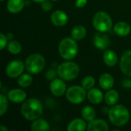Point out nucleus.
<instances>
[{
	"label": "nucleus",
	"instance_id": "f257e3e1",
	"mask_svg": "<svg viewBox=\"0 0 131 131\" xmlns=\"http://www.w3.org/2000/svg\"><path fill=\"white\" fill-rule=\"evenodd\" d=\"M21 112L26 120L35 121L42 114L43 107L39 100L31 98L23 102L21 107Z\"/></svg>",
	"mask_w": 131,
	"mask_h": 131
},
{
	"label": "nucleus",
	"instance_id": "f03ea898",
	"mask_svg": "<svg viewBox=\"0 0 131 131\" xmlns=\"http://www.w3.org/2000/svg\"><path fill=\"white\" fill-rule=\"evenodd\" d=\"M110 121L116 127H122L125 125L129 119L130 114L126 107L121 104L113 105L108 112Z\"/></svg>",
	"mask_w": 131,
	"mask_h": 131
},
{
	"label": "nucleus",
	"instance_id": "7ed1b4c3",
	"mask_svg": "<svg viewBox=\"0 0 131 131\" xmlns=\"http://www.w3.org/2000/svg\"><path fill=\"white\" fill-rule=\"evenodd\" d=\"M58 51L61 58L65 60H71L74 58L78 51L76 40L73 38H64L59 43Z\"/></svg>",
	"mask_w": 131,
	"mask_h": 131
},
{
	"label": "nucleus",
	"instance_id": "20e7f679",
	"mask_svg": "<svg viewBox=\"0 0 131 131\" xmlns=\"http://www.w3.org/2000/svg\"><path fill=\"white\" fill-rule=\"evenodd\" d=\"M57 72L58 76L62 80L72 81L78 76L80 73V68L76 63L68 61L61 64L58 67Z\"/></svg>",
	"mask_w": 131,
	"mask_h": 131
},
{
	"label": "nucleus",
	"instance_id": "39448f33",
	"mask_svg": "<svg viewBox=\"0 0 131 131\" xmlns=\"http://www.w3.org/2000/svg\"><path fill=\"white\" fill-rule=\"evenodd\" d=\"M25 68L31 74H39L45 66L44 57L39 54H32L29 55L25 61Z\"/></svg>",
	"mask_w": 131,
	"mask_h": 131
},
{
	"label": "nucleus",
	"instance_id": "423d86ee",
	"mask_svg": "<svg viewBox=\"0 0 131 131\" xmlns=\"http://www.w3.org/2000/svg\"><path fill=\"white\" fill-rule=\"evenodd\" d=\"M92 23L95 29L101 32H107L112 28L111 18L104 12H97L93 17Z\"/></svg>",
	"mask_w": 131,
	"mask_h": 131
},
{
	"label": "nucleus",
	"instance_id": "0eeeda50",
	"mask_svg": "<svg viewBox=\"0 0 131 131\" xmlns=\"http://www.w3.org/2000/svg\"><path fill=\"white\" fill-rule=\"evenodd\" d=\"M86 89L80 86H71L70 87L65 93L67 100L74 104H78L82 103L86 97Z\"/></svg>",
	"mask_w": 131,
	"mask_h": 131
},
{
	"label": "nucleus",
	"instance_id": "6e6552de",
	"mask_svg": "<svg viewBox=\"0 0 131 131\" xmlns=\"http://www.w3.org/2000/svg\"><path fill=\"white\" fill-rule=\"evenodd\" d=\"M25 66L21 61L14 60L8 64L5 68V73L11 78H18L23 73Z\"/></svg>",
	"mask_w": 131,
	"mask_h": 131
},
{
	"label": "nucleus",
	"instance_id": "1a4fd4ad",
	"mask_svg": "<svg viewBox=\"0 0 131 131\" xmlns=\"http://www.w3.org/2000/svg\"><path fill=\"white\" fill-rule=\"evenodd\" d=\"M50 91L53 95L56 97H61L66 93V84L64 80L55 78L52 80L50 84Z\"/></svg>",
	"mask_w": 131,
	"mask_h": 131
},
{
	"label": "nucleus",
	"instance_id": "9d476101",
	"mask_svg": "<svg viewBox=\"0 0 131 131\" xmlns=\"http://www.w3.org/2000/svg\"><path fill=\"white\" fill-rule=\"evenodd\" d=\"M93 41L95 47L101 50L107 49L109 47L111 42L109 37L106 34H104V32L101 31H99L94 35Z\"/></svg>",
	"mask_w": 131,
	"mask_h": 131
},
{
	"label": "nucleus",
	"instance_id": "9b49d317",
	"mask_svg": "<svg viewBox=\"0 0 131 131\" xmlns=\"http://www.w3.org/2000/svg\"><path fill=\"white\" fill-rule=\"evenodd\" d=\"M120 67L124 74L131 77V50H128L124 53L121 58Z\"/></svg>",
	"mask_w": 131,
	"mask_h": 131
},
{
	"label": "nucleus",
	"instance_id": "f8f14e48",
	"mask_svg": "<svg viewBox=\"0 0 131 131\" xmlns=\"http://www.w3.org/2000/svg\"><path fill=\"white\" fill-rule=\"evenodd\" d=\"M51 20L54 25L57 27H61L67 24L68 17L64 12L61 10H57L52 13L51 16Z\"/></svg>",
	"mask_w": 131,
	"mask_h": 131
},
{
	"label": "nucleus",
	"instance_id": "ddd939ff",
	"mask_svg": "<svg viewBox=\"0 0 131 131\" xmlns=\"http://www.w3.org/2000/svg\"><path fill=\"white\" fill-rule=\"evenodd\" d=\"M8 98L13 103H21L25 101L26 98V93L21 89H12L8 91Z\"/></svg>",
	"mask_w": 131,
	"mask_h": 131
},
{
	"label": "nucleus",
	"instance_id": "4468645a",
	"mask_svg": "<svg viewBox=\"0 0 131 131\" xmlns=\"http://www.w3.org/2000/svg\"><path fill=\"white\" fill-rule=\"evenodd\" d=\"M108 130L107 122L101 119H94L88 125V130L89 131H107Z\"/></svg>",
	"mask_w": 131,
	"mask_h": 131
},
{
	"label": "nucleus",
	"instance_id": "2eb2a0df",
	"mask_svg": "<svg viewBox=\"0 0 131 131\" xmlns=\"http://www.w3.org/2000/svg\"><path fill=\"white\" fill-rule=\"evenodd\" d=\"M87 95H88V101L94 104H97L101 103L104 99L103 93L101 92V91L97 88L90 89Z\"/></svg>",
	"mask_w": 131,
	"mask_h": 131
},
{
	"label": "nucleus",
	"instance_id": "dca6fc26",
	"mask_svg": "<svg viewBox=\"0 0 131 131\" xmlns=\"http://www.w3.org/2000/svg\"><path fill=\"white\" fill-rule=\"evenodd\" d=\"M25 6L24 0H8L7 2V8L9 12L16 14L20 12Z\"/></svg>",
	"mask_w": 131,
	"mask_h": 131
},
{
	"label": "nucleus",
	"instance_id": "f3484780",
	"mask_svg": "<svg viewBox=\"0 0 131 131\" xmlns=\"http://www.w3.org/2000/svg\"><path fill=\"white\" fill-rule=\"evenodd\" d=\"M114 78L107 73H104L100 77L99 84L101 88L104 90H111V88L114 86Z\"/></svg>",
	"mask_w": 131,
	"mask_h": 131
},
{
	"label": "nucleus",
	"instance_id": "a211bd4d",
	"mask_svg": "<svg viewBox=\"0 0 131 131\" xmlns=\"http://www.w3.org/2000/svg\"><path fill=\"white\" fill-rule=\"evenodd\" d=\"M114 31L119 36H127L130 32V26L127 22L120 21L114 25Z\"/></svg>",
	"mask_w": 131,
	"mask_h": 131
},
{
	"label": "nucleus",
	"instance_id": "6ab92c4d",
	"mask_svg": "<svg viewBox=\"0 0 131 131\" xmlns=\"http://www.w3.org/2000/svg\"><path fill=\"white\" fill-rule=\"evenodd\" d=\"M85 129H86L85 121L79 118H76L71 121L67 127V130L68 131H84Z\"/></svg>",
	"mask_w": 131,
	"mask_h": 131
},
{
	"label": "nucleus",
	"instance_id": "aec40b11",
	"mask_svg": "<svg viewBox=\"0 0 131 131\" xmlns=\"http://www.w3.org/2000/svg\"><path fill=\"white\" fill-rule=\"evenodd\" d=\"M104 61L109 67L114 66L117 62V55L112 50H107L104 54Z\"/></svg>",
	"mask_w": 131,
	"mask_h": 131
},
{
	"label": "nucleus",
	"instance_id": "412c9836",
	"mask_svg": "<svg viewBox=\"0 0 131 131\" xmlns=\"http://www.w3.org/2000/svg\"><path fill=\"white\" fill-rule=\"evenodd\" d=\"M87 34L86 28L82 25H76L71 31V37L76 41L82 40Z\"/></svg>",
	"mask_w": 131,
	"mask_h": 131
},
{
	"label": "nucleus",
	"instance_id": "4be33fe9",
	"mask_svg": "<svg viewBox=\"0 0 131 131\" xmlns=\"http://www.w3.org/2000/svg\"><path fill=\"white\" fill-rule=\"evenodd\" d=\"M48 123L43 119H36L31 124V129L32 131H45L49 130Z\"/></svg>",
	"mask_w": 131,
	"mask_h": 131
},
{
	"label": "nucleus",
	"instance_id": "5701e85b",
	"mask_svg": "<svg viewBox=\"0 0 131 131\" xmlns=\"http://www.w3.org/2000/svg\"><path fill=\"white\" fill-rule=\"evenodd\" d=\"M104 100L107 105H115L119 100L118 92L115 90H110L105 94Z\"/></svg>",
	"mask_w": 131,
	"mask_h": 131
},
{
	"label": "nucleus",
	"instance_id": "b1692460",
	"mask_svg": "<svg viewBox=\"0 0 131 131\" xmlns=\"http://www.w3.org/2000/svg\"><path fill=\"white\" fill-rule=\"evenodd\" d=\"M81 115L84 121H91L96 117L95 110L91 106H85L83 107L81 111Z\"/></svg>",
	"mask_w": 131,
	"mask_h": 131
},
{
	"label": "nucleus",
	"instance_id": "393cba45",
	"mask_svg": "<svg viewBox=\"0 0 131 131\" xmlns=\"http://www.w3.org/2000/svg\"><path fill=\"white\" fill-rule=\"evenodd\" d=\"M33 78L28 74H23L19 76L18 79V84L21 88H28L32 83Z\"/></svg>",
	"mask_w": 131,
	"mask_h": 131
},
{
	"label": "nucleus",
	"instance_id": "a878e982",
	"mask_svg": "<svg viewBox=\"0 0 131 131\" xmlns=\"http://www.w3.org/2000/svg\"><path fill=\"white\" fill-rule=\"evenodd\" d=\"M7 48H8V51L11 53V54H18L21 52V44L17 41H11L8 45H7Z\"/></svg>",
	"mask_w": 131,
	"mask_h": 131
},
{
	"label": "nucleus",
	"instance_id": "bb28decb",
	"mask_svg": "<svg viewBox=\"0 0 131 131\" xmlns=\"http://www.w3.org/2000/svg\"><path fill=\"white\" fill-rule=\"evenodd\" d=\"M95 84V80L93 77L91 76H88V77H85L83 80H82V82H81V84H82V87L86 89V90H90L91 89L94 85Z\"/></svg>",
	"mask_w": 131,
	"mask_h": 131
},
{
	"label": "nucleus",
	"instance_id": "cd10ccee",
	"mask_svg": "<svg viewBox=\"0 0 131 131\" xmlns=\"http://www.w3.org/2000/svg\"><path fill=\"white\" fill-rule=\"evenodd\" d=\"M8 100L6 97L2 94H0V116H3L8 109Z\"/></svg>",
	"mask_w": 131,
	"mask_h": 131
},
{
	"label": "nucleus",
	"instance_id": "c85d7f7f",
	"mask_svg": "<svg viewBox=\"0 0 131 131\" xmlns=\"http://www.w3.org/2000/svg\"><path fill=\"white\" fill-rule=\"evenodd\" d=\"M41 7L42 8V10L46 11V12H48V11H50L52 8V4H51V2L50 1L45 0L43 2H41Z\"/></svg>",
	"mask_w": 131,
	"mask_h": 131
},
{
	"label": "nucleus",
	"instance_id": "c756f323",
	"mask_svg": "<svg viewBox=\"0 0 131 131\" xmlns=\"http://www.w3.org/2000/svg\"><path fill=\"white\" fill-rule=\"evenodd\" d=\"M7 39L8 38L2 33L0 34V49L1 50H3L6 45H7Z\"/></svg>",
	"mask_w": 131,
	"mask_h": 131
},
{
	"label": "nucleus",
	"instance_id": "7c9ffc66",
	"mask_svg": "<svg viewBox=\"0 0 131 131\" xmlns=\"http://www.w3.org/2000/svg\"><path fill=\"white\" fill-rule=\"evenodd\" d=\"M45 76H46V78L48 80H54V79H55L56 72L54 70H49L47 71Z\"/></svg>",
	"mask_w": 131,
	"mask_h": 131
},
{
	"label": "nucleus",
	"instance_id": "2f4dec72",
	"mask_svg": "<svg viewBox=\"0 0 131 131\" xmlns=\"http://www.w3.org/2000/svg\"><path fill=\"white\" fill-rule=\"evenodd\" d=\"M87 0H76L75 5L78 8H83L86 5Z\"/></svg>",
	"mask_w": 131,
	"mask_h": 131
},
{
	"label": "nucleus",
	"instance_id": "473e14b6",
	"mask_svg": "<svg viewBox=\"0 0 131 131\" xmlns=\"http://www.w3.org/2000/svg\"><path fill=\"white\" fill-rule=\"evenodd\" d=\"M0 130L2 131H8V129L6 127H5L4 126H1L0 127Z\"/></svg>",
	"mask_w": 131,
	"mask_h": 131
},
{
	"label": "nucleus",
	"instance_id": "72a5a7b5",
	"mask_svg": "<svg viewBox=\"0 0 131 131\" xmlns=\"http://www.w3.org/2000/svg\"><path fill=\"white\" fill-rule=\"evenodd\" d=\"M31 1H33V2H40V3H41V2H43L44 1H45V0H31Z\"/></svg>",
	"mask_w": 131,
	"mask_h": 131
},
{
	"label": "nucleus",
	"instance_id": "f704fd0d",
	"mask_svg": "<svg viewBox=\"0 0 131 131\" xmlns=\"http://www.w3.org/2000/svg\"><path fill=\"white\" fill-rule=\"evenodd\" d=\"M7 38H8V39H11V38H13V35H12V34H10V33H9V34L8 35V37H7Z\"/></svg>",
	"mask_w": 131,
	"mask_h": 131
},
{
	"label": "nucleus",
	"instance_id": "c9c22d12",
	"mask_svg": "<svg viewBox=\"0 0 131 131\" xmlns=\"http://www.w3.org/2000/svg\"><path fill=\"white\" fill-rule=\"evenodd\" d=\"M51 1H54V2H55V1H58V0H51Z\"/></svg>",
	"mask_w": 131,
	"mask_h": 131
}]
</instances>
